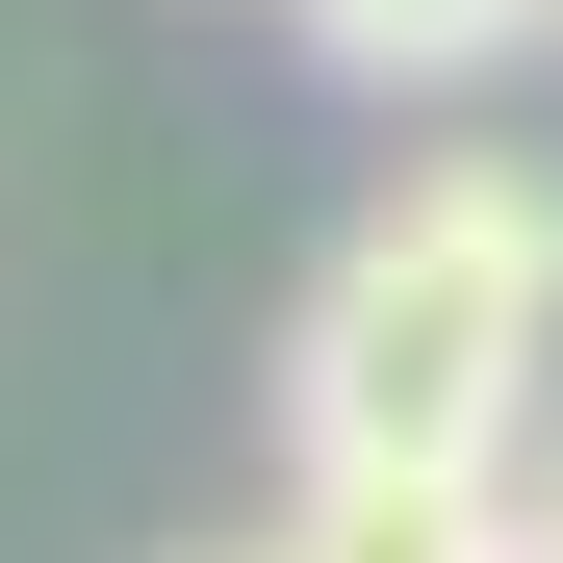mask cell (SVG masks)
<instances>
[{"label":"cell","instance_id":"3957f363","mask_svg":"<svg viewBox=\"0 0 563 563\" xmlns=\"http://www.w3.org/2000/svg\"><path fill=\"white\" fill-rule=\"evenodd\" d=\"M282 563H538V512L512 487H308Z\"/></svg>","mask_w":563,"mask_h":563},{"label":"cell","instance_id":"7a4b0ae2","mask_svg":"<svg viewBox=\"0 0 563 563\" xmlns=\"http://www.w3.org/2000/svg\"><path fill=\"white\" fill-rule=\"evenodd\" d=\"M333 77H385V103H435V77H487V52H538L563 0H282Z\"/></svg>","mask_w":563,"mask_h":563},{"label":"cell","instance_id":"5b68a950","mask_svg":"<svg viewBox=\"0 0 563 563\" xmlns=\"http://www.w3.org/2000/svg\"><path fill=\"white\" fill-rule=\"evenodd\" d=\"M231 563H282V538H231Z\"/></svg>","mask_w":563,"mask_h":563},{"label":"cell","instance_id":"6da1fadb","mask_svg":"<svg viewBox=\"0 0 563 563\" xmlns=\"http://www.w3.org/2000/svg\"><path fill=\"white\" fill-rule=\"evenodd\" d=\"M563 358V179L538 154H410L282 308V435L308 487H487Z\"/></svg>","mask_w":563,"mask_h":563},{"label":"cell","instance_id":"277c9868","mask_svg":"<svg viewBox=\"0 0 563 563\" xmlns=\"http://www.w3.org/2000/svg\"><path fill=\"white\" fill-rule=\"evenodd\" d=\"M538 563H563V487H538Z\"/></svg>","mask_w":563,"mask_h":563}]
</instances>
